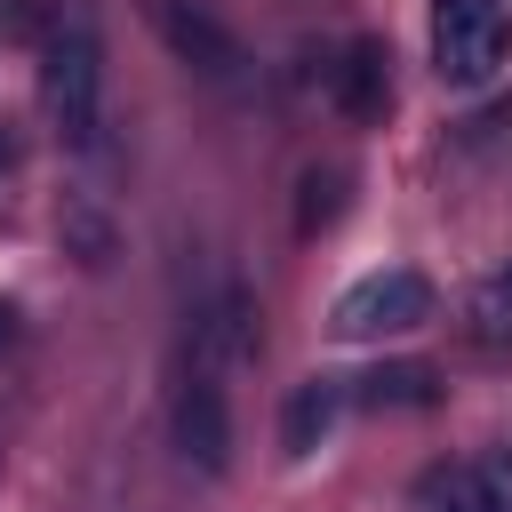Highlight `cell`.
I'll return each mask as SVG.
<instances>
[{
    "mask_svg": "<svg viewBox=\"0 0 512 512\" xmlns=\"http://www.w3.org/2000/svg\"><path fill=\"white\" fill-rule=\"evenodd\" d=\"M408 504H416V512H504V504H496V480H488V464H480V456L424 464V472H416V488H408Z\"/></svg>",
    "mask_w": 512,
    "mask_h": 512,
    "instance_id": "obj_7",
    "label": "cell"
},
{
    "mask_svg": "<svg viewBox=\"0 0 512 512\" xmlns=\"http://www.w3.org/2000/svg\"><path fill=\"white\" fill-rule=\"evenodd\" d=\"M344 168H304V200H296V232H320V224H336V208H344Z\"/></svg>",
    "mask_w": 512,
    "mask_h": 512,
    "instance_id": "obj_11",
    "label": "cell"
},
{
    "mask_svg": "<svg viewBox=\"0 0 512 512\" xmlns=\"http://www.w3.org/2000/svg\"><path fill=\"white\" fill-rule=\"evenodd\" d=\"M328 88H336V112L344 120H384V104H392V56L376 40H352Z\"/></svg>",
    "mask_w": 512,
    "mask_h": 512,
    "instance_id": "obj_8",
    "label": "cell"
},
{
    "mask_svg": "<svg viewBox=\"0 0 512 512\" xmlns=\"http://www.w3.org/2000/svg\"><path fill=\"white\" fill-rule=\"evenodd\" d=\"M424 320H432V280H424V272H408V264H384V272L352 280V288L336 296V312H328V328H336L344 344L408 336V328H424Z\"/></svg>",
    "mask_w": 512,
    "mask_h": 512,
    "instance_id": "obj_3",
    "label": "cell"
},
{
    "mask_svg": "<svg viewBox=\"0 0 512 512\" xmlns=\"http://www.w3.org/2000/svg\"><path fill=\"white\" fill-rule=\"evenodd\" d=\"M144 16L168 40V56L192 64L200 80H232L240 72V40H232V24L216 8H200V0H144Z\"/></svg>",
    "mask_w": 512,
    "mask_h": 512,
    "instance_id": "obj_4",
    "label": "cell"
},
{
    "mask_svg": "<svg viewBox=\"0 0 512 512\" xmlns=\"http://www.w3.org/2000/svg\"><path fill=\"white\" fill-rule=\"evenodd\" d=\"M512 56L504 0H432V64L448 88H488Z\"/></svg>",
    "mask_w": 512,
    "mask_h": 512,
    "instance_id": "obj_2",
    "label": "cell"
},
{
    "mask_svg": "<svg viewBox=\"0 0 512 512\" xmlns=\"http://www.w3.org/2000/svg\"><path fill=\"white\" fill-rule=\"evenodd\" d=\"M8 336H16V304L0 296V352H8Z\"/></svg>",
    "mask_w": 512,
    "mask_h": 512,
    "instance_id": "obj_14",
    "label": "cell"
},
{
    "mask_svg": "<svg viewBox=\"0 0 512 512\" xmlns=\"http://www.w3.org/2000/svg\"><path fill=\"white\" fill-rule=\"evenodd\" d=\"M176 448L200 472H224L232 464V408H224V376L216 368H192L184 376V392H176Z\"/></svg>",
    "mask_w": 512,
    "mask_h": 512,
    "instance_id": "obj_5",
    "label": "cell"
},
{
    "mask_svg": "<svg viewBox=\"0 0 512 512\" xmlns=\"http://www.w3.org/2000/svg\"><path fill=\"white\" fill-rule=\"evenodd\" d=\"M480 464H488V480H496V504L512 512V440H496V448H488Z\"/></svg>",
    "mask_w": 512,
    "mask_h": 512,
    "instance_id": "obj_13",
    "label": "cell"
},
{
    "mask_svg": "<svg viewBox=\"0 0 512 512\" xmlns=\"http://www.w3.org/2000/svg\"><path fill=\"white\" fill-rule=\"evenodd\" d=\"M40 104H48V128L72 152H96L104 144V40H96V16L80 0L48 16V40H40Z\"/></svg>",
    "mask_w": 512,
    "mask_h": 512,
    "instance_id": "obj_1",
    "label": "cell"
},
{
    "mask_svg": "<svg viewBox=\"0 0 512 512\" xmlns=\"http://www.w3.org/2000/svg\"><path fill=\"white\" fill-rule=\"evenodd\" d=\"M256 352V296L248 288H224L208 312H200V328H192V368H240Z\"/></svg>",
    "mask_w": 512,
    "mask_h": 512,
    "instance_id": "obj_6",
    "label": "cell"
},
{
    "mask_svg": "<svg viewBox=\"0 0 512 512\" xmlns=\"http://www.w3.org/2000/svg\"><path fill=\"white\" fill-rule=\"evenodd\" d=\"M472 328H480V336L512 328V264H504V272H488V280L472 288Z\"/></svg>",
    "mask_w": 512,
    "mask_h": 512,
    "instance_id": "obj_12",
    "label": "cell"
},
{
    "mask_svg": "<svg viewBox=\"0 0 512 512\" xmlns=\"http://www.w3.org/2000/svg\"><path fill=\"white\" fill-rule=\"evenodd\" d=\"M336 408H344V384H336V376H304V384L288 392V408H280V448H288V456H312V448L328 440Z\"/></svg>",
    "mask_w": 512,
    "mask_h": 512,
    "instance_id": "obj_9",
    "label": "cell"
},
{
    "mask_svg": "<svg viewBox=\"0 0 512 512\" xmlns=\"http://www.w3.org/2000/svg\"><path fill=\"white\" fill-rule=\"evenodd\" d=\"M352 400L360 408H432L440 400V368H424V360H376L352 384Z\"/></svg>",
    "mask_w": 512,
    "mask_h": 512,
    "instance_id": "obj_10",
    "label": "cell"
}]
</instances>
